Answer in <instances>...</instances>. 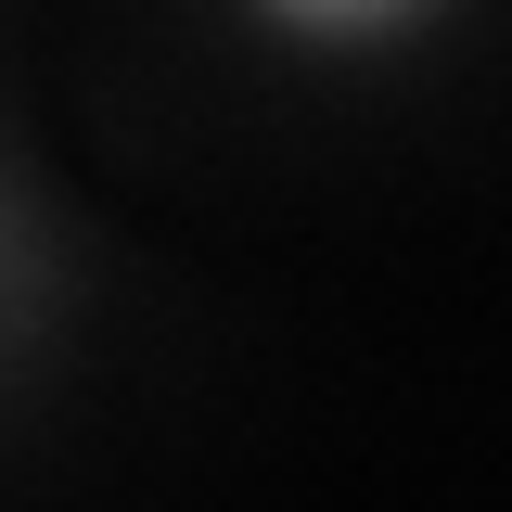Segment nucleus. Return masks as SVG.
I'll list each match as a JSON object with an SVG mask.
<instances>
[{
	"label": "nucleus",
	"mask_w": 512,
	"mask_h": 512,
	"mask_svg": "<svg viewBox=\"0 0 512 512\" xmlns=\"http://www.w3.org/2000/svg\"><path fill=\"white\" fill-rule=\"evenodd\" d=\"M269 26H295V39H384V26H410V13H436V0H256Z\"/></svg>",
	"instance_id": "obj_1"
}]
</instances>
